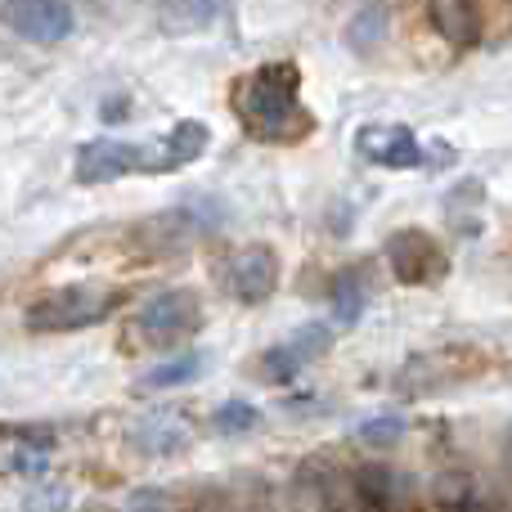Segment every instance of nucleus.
I'll return each instance as SVG.
<instances>
[{
	"instance_id": "423d86ee",
	"label": "nucleus",
	"mask_w": 512,
	"mask_h": 512,
	"mask_svg": "<svg viewBox=\"0 0 512 512\" xmlns=\"http://www.w3.org/2000/svg\"><path fill=\"white\" fill-rule=\"evenodd\" d=\"M279 283V256L270 243H252V248L234 252L225 261V288L239 301H265Z\"/></svg>"
},
{
	"instance_id": "1a4fd4ad",
	"label": "nucleus",
	"mask_w": 512,
	"mask_h": 512,
	"mask_svg": "<svg viewBox=\"0 0 512 512\" xmlns=\"http://www.w3.org/2000/svg\"><path fill=\"white\" fill-rule=\"evenodd\" d=\"M328 346H333V328H328L324 319H315V324L297 328V333H292L283 346H274L270 360H265V369H270L274 382H288L292 373H301L310 360H319Z\"/></svg>"
},
{
	"instance_id": "f8f14e48",
	"label": "nucleus",
	"mask_w": 512,
	"mask_h": 512,
	"mask_svg": "<svg viewBox=\"0 0 512 512\" xmlns=\"http://www.w3.org/2000/svg\"><path fill=\"white\" fill-rule=\"evenodd\" d=\"M158 18H162V27L167 32H176V36H185V32H203L212 18H221V5H167V9H158Z\"/></svg>"
},
{
	"instance_id": "39448f33",
	"label": "nucleus",
	"mask_w": 512,
	"mask_h": 512,
	"mask_svg": "<svg viewBox=\"0 0 512 512\" xmlns=\"http://www.w3.org/2000/svg\"><path fill=\"white\" fill-rule=\"evenodd\" d=\"M207 126L203 122H176L167 135H153V140H135L140 149V171H176V167H189L194 158L207 153Z\"/></svg>"
},
{
	"instance_id": "f257e3e1",
	"label": "nucleus",
	"mask_w": 512,
	"mask_h": 512,
	"mask_svg": "<svg viewBox=\"0 0 512 512\" xmlns=\"http://www.w3.org/2000/svg\"><path fill=\"white\" fill-rule=\"evenodd\" d=\"M301 77L292 63H265L234 86V113L261 144H297L315 131V117L301 108Z\"/></svg>"
},
{
	"instance_id": "f03ea898",
	"label": "nucleus",
	"mask_w": 512,
	"mask_h": 512,
	"mask_svg": "<svg viewBox=\"0 0 512 512\" xmlns=\"http://www.w3.org/2000/svg\"><path fill=\"white\" fill-rule=\"evenodd\" d=\"M117 301H122V288L113 283H63V288H50L45 297H36L27 306V328L36 333H72V328L99 324L104 315H113Z\"/></svg>"
},
{
	"instance_id": "20e7f679",
	"label": "nucleus",
	"mask_w": 512,
	"mask_h": 512,
	"mask_svg": "<svg viewBox=\"0 0 512 512\" xmlns=\"http://www.w3.org/2000/svg\"><path fill=\"white\" fill-rule=\"evenodd\" d=\"M0 23L32 45H59L72 36L77 14L59 0H27V5H0Z\"/></svg>"
},
{
	"instance_id": "9d476101",
	"label": "nucleus",
	"mask_w": 512,
	"mask_h": 512,
	"mask_svg": "<svg viewBox=\"0 0 512 512\" xmlns=\"http://www.w3.org/2000/svg\"><path fill=\"white\" fill-rule=\"evenodd\" d=\"M387 261H391V270H396L405 283H427L423 261H432L436 270H445L441 248H436V243L427 239V234H418V230H400V234H391V243H387Z\"/></svg>"
},
{
	"instance_id": "9b49d317",
	"label": "nucleus",
	"mask_w": 512,
	"mask_h": 512,
	"mask_svg": "<svg viewBox=\"0 0 512 512\" xmlns=\"http://www.w3.org/2000/svg\"><path fill=\"white\" fill-rule=\"evenodd\" d=\"M198 373H203V355H180V360H167V364H158V369H149L140 378V387L144 391H171V387H180V382H194Z\"/></svg>"
},
{
	"instance_id": "dca6fc26",
	"label": "nucleus",
	"mask_w": 512,
	"mask_h": 512,
	"mask_svg": "<svg viewBox=\"0 0 512 512\" xmlns=\"http://www.w3.org/2000/svg\"><path fill=\"white\" fill-rule=\"evenodd\" d=\"M355 436H360V441H369V445H391V441H400V436H405V418H400V414L369 418V423L355 427Z\"/></svg>"
},
{
	"instance_id": "6e6552de",
	"label": "nucleus",
	"mask_w": 512,
	"mask_h": 512,
	"mask_svg": "<svg viewBox=\"0 0 512 512\" xmlns=\"http://www.w3.org/2000/svg\"><path fill=\"white\" fill-rule=\"evenodd\" d=\"M360 153L378 167H418L423 162V140L400 122H373L360 131Z\"/></svg>"
},
{
	"instance_id": "f3484780",
	"label": "nucleus",
	"mask_w": 512,
	"mask_h": 512,
	"mask_svg": "<svg viewBox=\"0 0 512 512\" xmlns=\"http://www.w3.org/2000/svg\"><path fill=\"white\" fill-rule=\"evenodd\" d=\"M360 310H364L360 283L342 279V288H337V297H333V319H342V324H355V319H360Z\"/></svg>"
},
{
	"instance_id": "ddd939ff",
	"label": "nucleus",
	"mask_w": 512,
	"mask_h": 512,
	"mask_svg": "<svg viewBox=\"0 0 512 512\" xmlns=\"http://www.w3.org/2000/svg\"><path fill=\"white\" fill-rule=\"evenodd\" d=\"M135 445H140V450H149V454H171V450H180V445H185V427L167 423V418L144 423V427H135Z\"/></svg>"
},
{
	"instance_id": "4468645a",
	"label": "nucleus",
	"mask_w": 512,
	"mask_h": 512,
	"mask_svg": "<svg viewBox=\"0 0 512 512\" xmlns=\"http://www.w3.org/2000/svg\"><path fill=\"white\" fill-rule=\"evenodd\" d=\"M382 27H387V9H382V5L360 9V14H355V23H351V32H346V45H351V50H360V54H369L373 41L382 36Z\"/></svg>"
},
{
	"instance_id": "2eb2a0df",
	"label": "nucleus",
	"mask_w": 512,
	"mask_h": 512,
	"mask_svg": "<svg viewBox=\"0 0 512 512\" xmlns=\"http://www.w3.org/2000/svg\"><path fill=\"white\" fill-rule=\"evenodd\" d=\"M256 423H261V414H256V405H248V400H225L212 414V427H221V432H252Z\"/></svg>"
},
{
	"instance_id": "7ed1b4c3",
	"label": "nucleus",
	"mask_w": 512,
	"mask_h": 512,
	"mask_svg": "<svg viewBox=\"0 0 512 512\" xmlns=\"http://www.w3.org/2000/svg\"><path fill=\"white\" fill-rule=\"evenodd\" d=\"M198 324H203V301H198V292H189V288L153 292L131 315L126 346H135V351H167V346L185 342L189 333H198Z\"/></svg>"
},
{
	"instance_id": "0eeeda50",
	"label": "nucleus",
	"mask_w": 512,
	"mask_h": 512,
	"mask_svg": "<svg viewBox=\"0 0 512 512\" xmlns=\"http://www.w3.org/2000/svg\"><path fill=\"white\" fill-rule=\"evenodd\" d=\"M72 171L81 185H108V180L140 171V149H135V140H90L77 149Z\"/></svg>"
}]
</instances>
